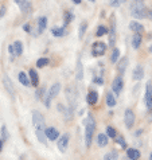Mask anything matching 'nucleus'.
I'll return each mask as SVG.
<instances>
[{"label":"nucleus","instance_id":"nucleus-1","mask_svg":"<svg viewBox=\"0 0 152 160\" xmlns=\"http://www.w3.org/2000/svg\"><path fill=\"white\" fill-rule=\"evenodd\" d=\"M84 125H85V145H86V148H90V145L93 143V137H94V132H96V125H97L92 113H89L86 116Z\"/></svg>","mask_w":152,"mask_h":160},{"label":"nucleus","instance_id":"nucleus-2","mask_svg":"<svg viewBox=\"0 0 152 160\" xmlns=\"http://www.w3.org/2000/svg\"><path fill=\"white\" fill-rule=\"evenodd\" d=\"M129 12L135 19H145L147 18V7L144 0H131Z\"/></svg>","mask_w":152,"mask_h":160},{"label":"nucleus","instance_id":"nucleus-3","mask_svg":"<svg viewBox=\"0 0 152 160\" xmlns=\"http://www.w3.org/2000/svg\"><path fill=\"white\" fill-rule=\"evenodd\" d=\"M108 47L113 48L117 42V31H116V18L114 15H110L109 19V27H108Z\"/></svg>","mask_w":152,"mask_h":160},{"label":"nucleus","instance_id":"nucleus-4","mask_svg":"<svg viewBox=\"0 0 152 160\" xmlns=\"http://www.w3.org/2000/svg\"><path fill=\"white\" fill-rule=\"evenodd\" d=\"M59 92H61V83L59 82H55L54 85L46 92V96H44V98H43V104L47 109L51 106V101L59 94Z\"/></svg>","mask_w":152,"mask_h":160},{"label":"nucleus","instance_id":"nucleus-5","mask_svg":"<svg viewBox=\"0 0 152 160\" xmlns=\"http://www.w3.org/2000/svg\"><path fill=\"white\" fill-rule=\"evenodd\" d=\"M145 108L148 112V120L152 121V82L148 81L145 83V94H144Z\"/></svg>","mask_w":152,"mask_h":160},{"label":"nucleus","instance_id":"nucleus-6","mask_svg":"<svg viewBox=\"0 0 152 160\" xmlns=\"http://www.w3.org/2000/svg\"><path fill=\"white\" fill-rule=\"evenodd\" d=\"M31 117H33V125L35 128V131H44L46 128V121H44L43 114L39 112V110H33L31 113Z\"/></svg>","mask_w":152,"mask_h":160},{"label":"nucleus","instance_id":"nucleus-7","mask_svg":"<svg viewBox=\"0 0 152 160\" xmlns=\"http://www.w3.org/2000/svg\"><path fill=\"white\" fill-rule=\"evenodd\" d=\"M108 51V44L104 42H94L92 44V55L94 58H100V57H104Z\"/></svg>","mask_w":152,"mask_h":160},{"label":"nucleus","instance_id":"nucleus-8","mask_svg":"<svg viewBox=\"0 0 152 160\" xmlns=\"http://www.w3.org/2000/svg\"><path fill=\"white\" fill-rule=\"evenodd\" d=\"M47 24H48L47 18L46 16H39L37 19V27L31 28V34H33L34 37H39V35L47 28Z\"/></svg>","mask_w":152,"mask_h":160},{"label":"nucleus","instance_id":"nucleus-9","mask_svg":"<svg viewBox=\"0 0 152 160\" xmlns=\"http://www.w3.org/2000/svg\"><path fill=\"white\" fill-rule=\"evenodd\" d=\"M69 143H70V133H65V135H62L57 139V147L61 153H65L68 151Z\"/></svg>","mask_w":152,"mask_h":160},{"label":"nucleus","instance_id":"nucleus-10","mask_svg":"<svg viewBox=\"0 0 152 160\" xmlns=\"http://www.w3.org/2000/svg\"><path fill=\"white\" fill-rule=\"evenodd\" d=\"M135 121H136V116H135V112L132 109L127 108L124 112V124L128 129H132L133 125H135Z\"/></svg>","mask_w":152,"mask_h":160},{"label":"nucleus","instance_id":"nucleus-11","mask_svg":"<svg viewBox=\"0 0 152 160\" xmlns=\"http://www.w3.org/2000/svg\"><path fill=\"white\" fill-rule=\"evenodd\" d=\"M77 89H75L74 86H69L68 89H66V98H68L69 104H70V108L74 109V106H77Z\"/></svg>","mask_w":152,"mask_h":160},{"label":"nucleus","instance_id":"nucleus-12","mask_svg":"<svg viewBox=\"0 0 152 160\" xmlns=\"http://www.w3.org/2000/svg\"><path fill=\"white\" fill-rule=\"evenodd\" d=\"M123 89H124V79H123V75L119 74L113 79V82H112V92H113L114 96H119L123 92Z\"/></svg>","mask_w":152,"mask_h":160},{"label":"nucleus","instance_id":"nucleus-13","mask_svg":"<svg viewBox=\"0 0 152 160\" xmlns=\"http://www.w3.org/2000/svg\"><path fill=\"white\" fill-rule=\"evenodd\" d=\"M57 109L61 112V114L63 116V118L66 120V121H70V120L73 118V116H74V109L70 108V106H65L63 104H58Z\"/></svg>","mask_w":152,"mask_h":160},{"label":"nucleus","instance_id":"nucleus-14","mask_svg":"<svg viewBox=\"0 0 152 160\" xmlns=\"http://www.w3.org/2000/svg\"><path fill=\"white\" fill-rule=\"evenodd\" d=\"M15 3L18 4V7H19V10L23 15H27L33 11V4L28 0H15Z\"/></svg>","mask_w":152,"mask_h":160},{"label":"nucleus","instance_id":"nucleus-15","mask_svg":"<svg viewBox=\"0 0 152 160\" xmlns=\"http://www.w3.org/2000/svg\"><path fill=\"white\" fill-rule=\"evenodd\" d=\"M3 86H4V89H6V92L11 96V98H12V100H15V94H16L15 88H14V85H12V81L7 77V75L3 78Z\"/></svg>","mask_w":152,"mask_h":160},{"label":"nucleus","instance_id":"nucleus-16","mask_svg":"<svg viewBox=\"0 0 152 160\" xmlns=\"http://www.w3.org/2000/svg\"><path fill=\"white\" fill-rule=\"evenodd\" d=\"M44 135H46L47 137V140H50V141H55L58 137H59V131L57 129V128L54 127H46L44 128Z\"/></svg>","mask_w":152,"mask_h":160},{"label":"nucleus","instance_id":"nucleus-17","mask_svg":"<svg viewBox=\"0 0 152 160\" xmlns=\"http://www.w3.org/2000/svg\"><path fill=\"white\" fill-rule=\"evenodd\" d=\"M98 100H100V96H98V92L97 90H89L88 92V94H86V102H88V105L94 106V105H97Z\"/></svg>","mask_w":152,"mask_h":160},{"label":"nucleus","instance_id":"nucleus-18","mask_svg":"<svg viewBox=\"0 0 152 160\" xmlns=\"http://www.w3.org/2000/svg\"><path fill=\"white\" fill-rule=\"evenodd\" d=\"M132 78L133 81H137L140 82L143 78H144V68L141 65H137L135 69H133V74H132Z\"/></svg>","mask_w":152,"mask_h":160},{"label":"nucleus","instance_id":"nucleus-19","mask_svg":"<svg viewBox=\"0 0 152 160\" xmlns=\"http://www.w3.org/2000/svg\"><path fill=\"white\" fill-rule=\"evenodd\" d=\"M28 78H30V83L33 85L34 88H37V86H39V74H38V72L35 69H30L28 70Z\"/></svg>","mask_w":152,"mask_h":160},{"label":"nucleus","instance_id":"nucleus-20","mask_svg":"<svg viewBox=\"0 0 152 160\" xmlns=\"http://www.w3.org/2000/svg\"><path fill=\"white\" fill-rule=\"evenodd\" d=\"M116 65H117V73L120 75H124L125 70H127V68H128V58L127 57H123L121 59H119L117 62H116Z\"/></svg>","mask_w":152,"mask_h":160},{"label":"nucleus","instance_id":"nucleus-21","mask_svg":"<svg viewBox=\"0 0 152 160\" xmlns=\"http://www.w3.org/2000/svg\"><path fill=\"white\" fill-rule=\"evenodd\" d=\"M84 73H85L84 65H82V62H81V58H78L77 59V63H75V78H77L78 81H82L84 75H85Z\"/></svg>","mask_w":152,"mask_h":160},{"label":"nucleus","instance_id":"nucleus-22","mask_svg":"<svg viewBox=\"0 0 152 160\" xmlns=\"http://www.w3.org/2000/svg\"><path fill=\"white\" fill-rule=\"evenodd\" d=\"M125 153H127V158L131 160H137L141 156V152L137 148H128L127 147V148H125Z\"/></svg>","mask_w":152,"mask_h":160},{"label":"nucleus","instance_id":"nucleus-23","mask_svg":"<svg viewBox=\"0 0 152 160\" xmlns=\"http://www.w3.org/2000/svg\"><path fill=\"white\" fill-rule=\"evenodd\" d=\"M141 43H143V37H141V34L140 32H133V37L131 39V44H132V47L135 48V50H139L141 46Z\"/></svg>","mask_w":152,"mask_h":160},{"label":"nucleus","instance_id":"nucleus-24","mask_svg":"<svg viewBox=\"0 0 152 160\" xmlns=\"http://www.w3.org/2000/svg\"><path fill=\"white\" fill-rule=\"evenodd\" d=\"M129 30L132 31V32H144V26H143L140 22L137 20H132L129 22Z\"/></svg>","mask_w":152,"mask_h":160},{"label":"nucleus","instance_id":"nucleus-25","mask_svg":"<svg viewBox=\"0 0 152 160\" xmlns=\"http://www.w3.org/2000/svg\"><path fill=\"white\" fill-rule=\"evenodd\" d=\"M18 81H19L22 85L26 86V88H30V86H31L28 74H27V73H24V72H19V73H18Z\"/></svg>","mask_w":152,"mask_h":160},{"label":"nucleus","instance_id":"nucleus-26","mask_svg":"<svg viewBox=\"0 0 152 160\" xmlns=\"http://www.w3.org/2000/svg\"><path fill=\"white\" fill-rule=\"evenodd\" d=\"M105 102L108 105V108H114L117 105V100H116V96L113 94V92H108L105 96Z\"/></svg>","mask_w":152,"mask_h":160},{"label":"nucleus","instance_id":"nucleus-27","mask_svg":"<svg viewBox=\"0 0 152 160\" xmlns=\"http://www.w3.org/2000/svg\"><path fill=\"white\" fill-rule=\"evenodd\" d=\"M66 32H68V31H66L65 26H59V27H53L51 28V35H53V37H55V38L65 37Z\"/></svg>","mask_w":152,"mask_h":160},{"label":"nucleus","instance_id":"nucleus-28","mask_svg":"<svg viewBox=\"0 0 152 160\" xmlns=\"http://www.w3.org/2000/svg\"><path fill=\"white\" fill-rule=\"evenodd\" d=\"M109 143V137L106 136V133H98L97 135V145L100 148H104Z\"/></svg>","mask_w":152,"mask_h":160},{"label":"nucleus","instance_id":"nucleus-29","mask_svg":"<svg viewBox=\"0 0 152 160\" xmlns=\"http://www.w3.org/2000/svg\"><path fill=\"white\" fill-rule=\"evenodd\" d=\"M46 86H37V90H35V100L38 101H43L44 96H46Z\"/></svg>","mask_w":152,"mask_h":160},{"label":"nucleus","instance_id":"nucleus-30","mask_svg":"<svg viewBox=\"0 0 152 160\" xmlns=\"http://www.w3.org/2000/svg\"><path fill=\"white\" fill-rule=\"evenodd\" d=\"M75 19V16H74V14L71 11H65L63 12V26L65 27H68V26L71 23V22H73Z\"/></svg>","mask_w":152,"mask_h":160},{"label":"nucleus","instance_id":"nucleus-31","mask_svg":"<svg viewBox=\"0 0 152 160\" xmlns=\"http://www.w3.org/2000/svg\"><path fill=\"white\" fill-rule=\"evenodd\" d=\"M48 65H50V59H48L47 57H41V58H38L37 62H35V66H37L38 69H43Z\"/></svg>","mask_w":152,"mask_h":160},{"label":"nucleus","instance_id":"nucleus-32","mask_svg":"<svg viewBox=\"0 0 152 160\" xmlns=\"http://www.w3.org/2000/svg\"><path fill=\"white\" fill-rule=\"evenodd\" d=\"M35 135H37V139H38V141L39 143H42L43 145H47V137H46V135H44V131H35Z\"/></svg>","mask_w":152,"mask_h":160},{"label":"nucleus","instance_id":"nucleus-33","mask_svg":"<svg viewBox=\"0 0 152 160\" xmlns=\"http://www.w3.org/2000/svg\"><path fill=\"white\" fill-rule=\"evenodd\" d=\"M108 34V27L106 26H104V24H100L97 27V30H96V37L97 38H102V37H105V35Z\"/></svg>","mask_w":152,"mask_h":160},{"label":"nucleus","instance_id":"nucleus-34","mask_svg":"<svg viewBox=\"0 0 152 160\" xmlns=\"http://www.w3.org/2000/svg\"><path fill=\"white\" fill-rule=\"evenodd\" d=\"M86 31H88V23L86 22H82V23L79 24V27H78V39H84Z\"/></svg>","mask_w":152,"mask_h":160},{"label":"nucleus","instance_id":"nucleus-35","mask_svg":"<svg viewBox=\"0 0 152 160\" xmlns=\"http://www.w3.org/2000/svg\"><path fill=\"white\" fill-rule=\"evenodd\" d=\"M14 48H15V55L16 57H20L22 54H23V43H22V41H15L14 43Z\"/></svg>","mask_w":152,"mask_h":160},{"label":"nucleus","instance_id":"nucleus-36","mask_svg":"<svg viewBox=\"0 0 152 160\" xmlns=\"http://www.w3.org/2000/svg\"><path fill=\"white\" fill-rule=\"evenodd\" d=\"M119 59H120V50L117 47H113L112 54H110V62H112V63H116Z\"/></svg>","mask_w":152,"mask_h":160},{"label":"nucleus","instance_id":"nucleus-37","mask_svg":"<svg viewBox=\"0 0 152 160\" xmlns=\"http://www.w3.org/2000/svg\"><path fill=\"white\" fill-rule=\"evenodd\" d=\"M105 133H106V136H108L109 139H114V137L117 136V131H116L112 125H108L105 128Z\"/></svg>","mask_w":152,"mask_h":160},{"label":"nucleus","instance_id":"nucleus-38","mask_svg":"<svg viewBox=\"0 0 152 160\" xmlns=\"http://www.w3.org/2000/svg\"><path fill=\"white\" fill-rule=\"evenodd\" d=\"M0 139H3L4 141H7L10 139V133H8L7 125H2V128H0Z\"/></svg>","mask_w":152,"mask_h":160},{"label":"nucleus","instance_id":"nucleus-39","mask_svg":"<svg viewBox=\"0 0 152 160\" xmlns=\"http://www.w3.org/2000/svg\"><path fill=\"white\" fill-rule=\"evenodd\" d=\"M114 141H116V144H119V147H121L123 149H125L127 148V141H125V139H124V136H121V135H119V136H116L114 137Z\"/></svg>","mask_w":152,"mask_h":160},{"label":"nucleus","instance_id":"nucleus-40","mask_svg":"<svg viewBox=\"0 0 152 160\" xmlns=\"http://www.w3.org/2000/svg\"><path fill=\"white\" fill-rule=\"evenodd\" d=\"M104 159H106V160H114V159H119V152H117L116 149L109 151L108 153H105V155H104Z\"/></svg>","mask_w":152,"mask_h":160},{"label":"nucleus","instance_id":"nucleus-41","mask_svg":"<svg viewBox=\"0 0 152 160\" xmlns=\"http://www.w3.org/2000/svg\"><path fill=\"white\" fill-rule=\"evenodd\" d=\"M127 2H128V0H109V6H110V7L117 8V7H120L121 4L127 3Z\"/></svg>","mask_w":152,"mask_h":160},{"label":"nucleus","instance_id":"nucleus-42","mask_svg":"<svg viewBox=\"0 0 152 160\" xmlns=\"http://www.w3.org/2000/svg\"><path fill=\"white\" fill-rule=\"evenodd\" d=\"M93 83H94V85H98V86H102V85H104V78H102V75H97V77H93Z\"/></svg>","mask_w":152,"mask_h":160},{"label":"nucleus","instance_id":"nucleus-43","mask_svg":"<svg viewBox=\"0 0 152 160\" xmlns=\"http://www.w3.org/2000/svg\"><path fill=\"white\" fill-rule=\"evenodd\" d=\"M31 28H33V26H31L30 23H24L23 24V30L26 34H31Z\"/></svg>","mask_w":152,"mask_h":160},{"label":"nucleus","instance_id":"nucleus-44","mask_svg":"<svg viewBox=\"0 0 152 160\" xmlns=\"http://www.w3.org/2000/svg\"><path fill=\"white\" fill-rule=\"evenodd\" d=\"M6 12H7V8H6V6H0V19L6 16Z\"/></svg>","mask_w":152,"mask_h":160},{"label":"nucleus","instance_id":"nucleus-45","mask_svg":"<svg viewBox=\"0 0 152 160\" xmlns=\"http://www.w3.org/2000/svg\"><path fill=\"white\" fill-rule=\"evenodd\" d=\"M3 148H4V140L0 139V153L3 152Z\"/></svg>","mask_w":152,"mask_h":160},{"label":"nucleus","instance_id":"nucleus-46","mask_svg":"<svg viewBox=\"0 0 152 160\" xmlns=\"http://www.w3.org/2000/svg\"><path fill=\"white\" fill-rule=\"evenodd\" d=\"M147 18L152 19V10H148V8H147Z\"/></svg>","mask_w":152,"mask_h":160},{"label":"nucleus","instance_id":"nucleus-47","mask_svg":"<svg viewBox=\"0 0 152 160\" xmlns=\"http://www.w3.org/2000/svg\"><path fill=\"white\" fill-rule=\"evenodd\" d=\"M71 2H73L74 4H77V6H79V4L82 3V0H71Z\"/></svg>","mask_w":152,"mask_h":160},{"label":"nucleus","instance_id":"nucleus-48","mask_svg":"<svg viewBox=\"0 0 152 160\" xmlns=\"http://www.w3.org/2000/svg\"><path fill=\"white\" fill-rule=\"evenodd\" d=\"M148 51H149V52H152V44H151V46L148 47Z\"/></svg>","mask_w":152,"mask_h":160},{"label":"nucleus","instance_id":"nucleus-49","mask_svg":"<svg viewBox=\"0 0 152 160\" xmlns=\"http://www.w3.org/2000/svg\"><path fill=\"white\" fill-rule=\"evenodd\" d=\"M89 2H90V3H94V2H96V0H89Z\"/></svg>","mask_w":152,"mask_h":160},{"label":"nucleus","instance_id":"nucleus-50","mask_svg":"<svg viewBox=\"0 0 152 160\" xmlns=\"http://www.w3.org/2000/svg\"><path fill=\"white\" fill-rule=\"evenodd\" d=\"M149 159H152V152H151V153H149Z\"/></svg>","mask_w":152,"mask_h":160}]
</instances>
